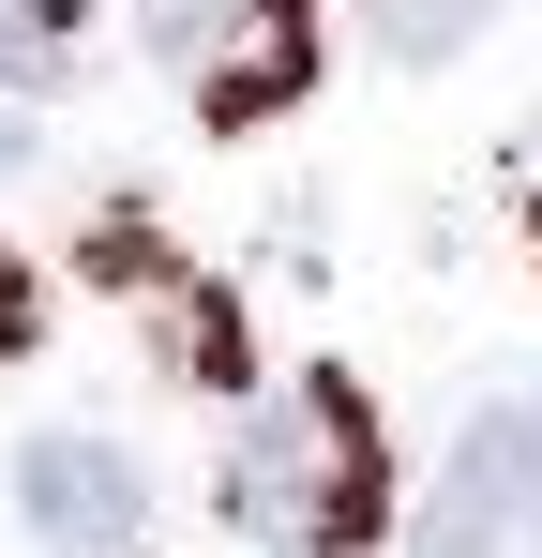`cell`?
<instances>
[{"mask_svg":"<svg viewBox=\"0 0 542 558\" xmlns=\"http://www.w3.org/2000/svg\"><path fill=\"white\" fill-rule=\"evenodd\" d=\"M528 182H542V121H528Z\"/></svg>","mask_w":542,"mask_h":558,"instance_id":"cell-10","label":"cell"},{"mask_svg":"<svg viewBox=\"0 0 542 558\" xmlns=\"http://www.w3.org/2000/svg\"><path fill=\"white\" fill-rule=\"evenodd\" d=\"M15 529L46 558H121L136 544V453L90 438V423H46V438L15 453Z\"/></svg>","mask_w":542,"mask_h":558,"instance_id":"cell-2","label":"cell"},{"mask_svg":"<svg viewBox=\"0 0 542 558\" xmlns=\"http://www.w3.org/2000/svg\"><path fill=\"white\" fill-rule=\"evenodd\" d=\"M76 61H90L76 0H0V92H61Z\"/></svg>","mask_w":542,"mask_h":558,"instance_id":"cell-5","label":"cell"},{"mask_svg":"<svg viewBox=\"0 0 542 558\" xmlns=\"http://www.w3.org/2000/svg\"><path fill=\"white\" fill-rule=\"evenodd\" d=\"M377 498H392V468H377V423H361L347 377H301V392L242 408V438H226V529H257L286 558H347L377 529Z\"/></svg>","mask_w":542,"mask_h":558,"instance_id":"cell-1","label":"cell"},{"mask_svg":"<svg viewBox=\"0 0 542 558\" xmlns=\"http://www.w3.org/2000/svg\"><path fill=\"white\" fill-rule=\"evenodd\" d=\"M30 182V121H15V92H0V196Z\"/></svg>","mask_w":542,"mask_h":558,"instance_id":"cell-9","label":"cell"},{"mask_svg":"<svg viewBox=\"0 0 542 558\" xmlns=\"http://www.w3.org/2000/svg\"><path fill=\"white\" fill-rule=\"evenodd\" d=\"M528 544V392H497L438 468V513H422V544L407 558H513Z\"/></svg>","mask_w":542,"mask_h":558,"instance_id":"cell-3","label":"cell"},{"mask_svg":"<svg viewBox=\"0 0 542 558\" xmlns=\"http://www.w3.org/2000/svg\"><path fill=\"white\" fill-rule=\"evenodd\" d=\"M528 558H542V377H528Z\"/></svg>","mask_w":542,"mask_h":558,"instance_id":"cell-8","label":"cell"},{"mask_svg":"<svg viewBox=\"0 0 542 558\" xmlns=\"http://www.w3.org/2000/svg\"><path fill=\"white\" fill-rule=\"evenodd\" d=\"M301 76H317V15L301 0H242L226 46L196 61V106L211 121H271V106H301Z\"/></svg>","mask_w":542,"mask_h":558,"instance_id":"cell-4","label":"cell"},{"mask_svg":"<svg viewBox=\"0 0 542 558\" xmlns=\"http://www.w3.org/2000/svg\"><path fill=\"white\" fill-rule=\"evenodd\" d=\"M482 15H497V0H377V46H392V61H452Z\"/></svg>","mask_w":542,"mask_h":558,"instance_id":"cell-7","label":"cell"},{"mask_svg":"<svg viewBox=\"0 0 542 558\" xmlns=\"http://www.w3.org/2000/svg\"><path fill=\"white\" fill-rule=\"evenodd\" d=\"M226 15H242V0H136V46H151L181 92H196V61L226 46Z\"/></svg>","mask_w":542,"mask_h":558,"instance_id":"cell-6","label":"cell"}]
</instances>
